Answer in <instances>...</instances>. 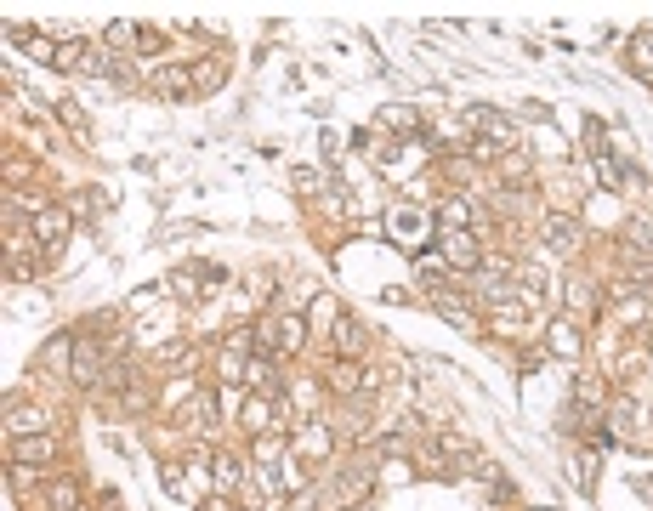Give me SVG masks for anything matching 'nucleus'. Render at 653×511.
<instances>
[{"mask_svg":"<svg viewBox=\"0 0 653 511\" xmlns=\"http://www.w3.org/2000/svg\"><path fill=\"white\" fill-rule=\"evenodd\" d=\"M256 347H267V353H296L302 347V318H267L262 330H256Z\"/></svg>","mask_w":653,"mask_h":511,"instance_id":"f257e3e1","label":"nucleus"},{"mask_svg":"<svg viewBox=\"0 0 653 511\" xmlns=\"http://www.w3.org/2000/svg\"><path fill=\"white\" fill-rule=\"evenodd\" d=\"M194 86H199V74L182 69V63H165V69H154V91H159L165 103H182Z\"/></svg>","mask_w":653,"mask_h":511,"instance_id":"f03ea898","label":"nucleus"},{"mask_svg":"<svg viewBox=\"0 0 653 511\" xmlns=\"http://www.w3.org/2000/svg\"><path fill=\"white\" fill-rule=\"evenodd\" d=\"M12 46H29V57L35 63H46V69H58L63 63V46L51 34H35V29H12Z\"/></svg>","mask_w":653,"mask_h":511,"instance_id":"7ed1b4c3","label":"nucleus"},{"mask_svg":"<svg viewBox=\"0 0 653 511\" xmlns=\"http://www.w3.org/2000/svg\"><path fill=\"white\" fill-rule=\"evenodd\" d=\"M51 454H58V438H46V432H29V438L12 443V461L18 466H46Z\"/></svg>","mask_w":653,"mask_h":511,"instance_id":"20e7f679","label":"nucleus"},{"mask_svg":"<svg viewBox=\"0 0 653 511\" xmlns=\"http://www.w3.org/2000/svg\"><path fill=\"white\" fill-rule=\"evenodd\" d=\"M443 262L449 267H478L483 262V245L472 233H443Z\"/></svg>","mask_w":653,"mask_h":511,"instance_id":"39448f33","label":"nucleus"},{"mask_svg":"<svg viewBox=\"0 0 653 511\" xmlns=\"http://www.w3.org/2000/svg\"><path fill=\"white\" fill-rule=\"evenodd\" d=\"M330 386H335L342 398H358L364 386H375V381H370V375H364L358 364H352V358H342V364H330Z\"/></svg>","mask_w":653,"mask_h":511,"instance_id":"423d86ee","label":"nucleus"},{"mask_svg":"<svg viewBox=\"0 0 653 511\" xmlns=\"http://www.w3.org/2000/svg\"><path fill=\"white\" fill-rule=\"evenodd\" d=\"M74 381H80V386H103V353H97L91 341L74 347Z\"/></svg>","mask_w":653,"mask_h":511,"instance_id":"0eeeda50","label":"nucleus"},{"mask_svg":"<svg viewBox=\"0 0 653 511\" xmlns=\"http://www.w3.org/2000/svg\"><path fill=\"white\" fill-rule=\"evenodd\" d=\"M432 307H438V313L449 318V324H460V330H466V335H478V330H483V324H478V313H472V307H466V301H455V295H443V290H438V295H432Z\"/></svg>","mask_w":653,"mask_h":511,"instance_id":"6e6552de","label":"nucleus"},{"mask_svg":"<svg viewBox=\"0 0 653 511\" xmlns=\"http://www.w3.org/2000/svg\"><path fill=\"white\" fill-rule=\"evenodd\" d=\"M63 233H69V217H63V205H46V210L35 217V239H40V245H58Z\"/></svg>","mask_w":653,"mask_h":511,"instance_id":"1a4fd4ad","label":"nucleus"},{"mask_svg":"<svg viewBox=\"0 0 653 511\" xmlns=\"http://www.w3.org/2000/svg\"><path fill=\"white\" fill-rule=\"evenodd\" d=\"M546 245H551V250H574V245H580V222H574V217H551V222H546Z\"/></svg>","mask_w":653,"mask_h":511,"instance_id":"9d476101","label":"nucleus"},{"mask_svg":"<svg viewBox=\"0 0 653 511\" xmlns=\"http://www.w3.org/2000/svg\"><path fill=\"white\" fill-rule=\"evenodd\" d=\"M466 119H472L478 131H488L495 142H511V126H506V119H500L495 109H466Z\"/></svg>","mask_w":653,"mask_h":511,"instance_id":"9b49d317","label":"nucleus"},{"mask_svg":"<svg viewBox=\"0 0 653 511\" xmlns=\"http://www.w3.org/2000/svg\"><path fill=\"white\" fill-rule=\"evenodd\" d=\"M631 69L653 80V34H631Z\"/></svg>","mask_w":653,"mask_h":511,"instance_id":"f8f14e48","label":"nucleus"},{"mask_svg":"<svg viewBox=\"0 0 653 511\" xmlns=\"http://www.w3.org/2000/svg\"><path fill=\"white\" fill-rule=\"evenodd\" d=\"M199 290H205V285H199L194 267H176V273H171V295H176V301H194Z\"/></svg>","mask_w":653,"mask_h":511,"instance_id":"ddd939ff","label":"nucleus"},{"mask_svg":"<svg viewBox=\"0 0 653 511\" xmlns=\"http://www.w3.org/2000/svg\"><path fill=\"white\" fill-rule=\"evenodd\" d=\"M46 500H51V511H74L80 506V489L63 477V483H51V489H46Z\"/></svg>","mask_w":653,"mask_h":511,"instance_id":"4468645a","label":"nucleus"},{"mask_svg":"<svg viewBox=\"0 0 653 511\" xmlns=\"http://www.w3.org/2000/svg\"><path fill=\"white\" fill-rule=\"evenodd\" d=\"M364 489H370V472H347V477H342V494H335V500H342V506H352Z\"/></svg>","mask_w":653,"mask_h":511,"instance_id":"2eb2a0df","label":"nucleus"},{"mask_svg":"<svg viewBox=\"0 0 653 511\" xmlns=\"http://www.w3.org/2000/svg\"><path fill=\"white\" fill-rule=\"evenodd\" d=\"M551 353H580V335H574V324H551Z\"/></svg>","mask_w":653,"mask_h":511,"instance_id":"dca6fc26","label":"nucleus"},{"mask_svg":"<svg viewBox=\"0 0 653 511\" xmlns=\"http://www.w3.org/2000/svg\"><path fill=\"white\" fill-rule=\"evenodd\" d=\"M625 239H631L636 250H653V222H648V217H636L631 227H625Z\"/></svg>","mask_w":653,"mask_h":511,"instance_id":"f3484780","label":"nucleus"},{"mask_svg":"<svg viewBox=\"0 0 653 511\" xmlns=\"http://www.w3.org/2000/svg\"><path fill=\"white\" fill-rule=\"evenodd\" d=\"M40 421H46V415H40V409H29V403H23V409H18V403H12V426H18L23 438H29V432H35Z\"/></svg>","mask_w":653,"mask_h":511,"instance_id":"a211bd4d","label":"nucleus"},{"mask_svg":"<svg viewBox=\"0 0 653 511\" xmlns=\"http://www.w3.org/2000/svg\"><path fill=\"white\" fill-rule=\"evenodd\" d=\"M211 415H216V398H211V393H199L194 403H188V421H199V426H211Z\"/></svg>","mask_w":653,"mask_h":511,"instance_id":"6ab92c4d","label":"nucleus"},{"mask_svg":"<svg viewBox=\"0 0 653 511\" xmlns=\"http://www.w3.org/2000/svg\"><path fill=\"white\" fill-rule=\"evenodd\" d=\"M290 182L302 187V194H319V187H324V177H319L312 165H296V171H290Z\"/></svg>","mask_w":653,"mask_h":511,"instance_id":"aec40b11","label":"nucleus"},{"mask_svg":"<svg viewBox=\"0 0 653 511\" xmlns=\"http://www.w3.org/2000/svg\"><path fill=\"white\" fill-rule=\"evenodd\" d=\"M216 483H222V489L239 483V461H234V454H216Z\"/></svg>","mask_w":653,"mask_h":511,"instance_id":"412c9836","label":"nucleus"},{"mask_svg":"<svg viewBox=\"0 0 653 511\" xmlns=\"http://www.w3.org/2000/svg\"><path fill=\"white\" fill-rule=\"evenodd\" d=\"M335 335H342V353L347 358L358 353V324H352V318H335Z\"/></svg>","mask_w":653,"mask_h":511,"instance_id":"4be33fe9","label":"nucleus"},{"mask_svg":"<svg viewBox=\"0 0 653 511\" xmlns=\"http://www.w3.org/2000/svg\"><path fill=\"white\" fill-rule=\"evenodd\" d=\"M244 426H250V432H262V426H267V403H250V409H244Z\"/></svg>","mask_w":653,"mask_h":511,"instance_id":"5701e85b","label":"nucleus"},{"mask_svg":"<svg viewBox=\"0 0 653 511\" xmlns=\"http://www.w3.org/2000/svg\"><path fill=\"white\" fill-rule=\"evenodd\" d=\"M58 114H63V119H69V126L80 131V137H86V119H80V109H74V103H58Z\"/></svg>","mask_w":653,"mask_h":511,"instance_id":"b1692460","label":"nucleus"}]
</instances>
